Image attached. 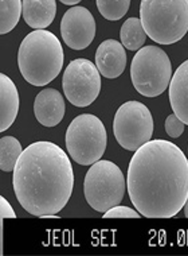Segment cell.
I'll return each instance as SVG.
<instances>
[{
	"label": "cell",
	"instance_id": "1",
	"mask_svg": "<svg viewBox=\"0 0 188 256\" xmlns=\"http://www.w3.org/2000/svg\"><path fill=\"white\" fill-rule=\"evenodd\" d=\"M127 189L141 216H176L188 198L187 156L170 140L147 142L135 151L129 162Z\"/></svg>",
	"mask_w": 188,
	"mask_h": 256
},
{
	"label": "cell",
	"instance_id": "2",
	"mask_svg": "<svg viewBox=\"0 0 188 256\" xmlns=\"http://www.w3.org/2000/svg\"><path fill=\"white\" fill-rule=\"evenodd\" d=\"M12 184L24 210L40 218H55L74 188L70 158L53 142L31 143L13 168Z\"/></svg>",
	"mask_w": 188,
	"mask_h": 256
},
{
	"label": "cell",
	"instance_id": "3",
	"mask_svg": "<svg viewBox=\"0 0 188 256\" xmlns=\"http://www.w3.org/2000/svg\"><path fill=\"white\" fill-rule=\"evenodd\" d=\"M63 61L61 42L47 30H34L23 38L19 46V70L23 78L34 86H44L57 78Z\"/></svg>",
	"mask_w": 188,
	"mask_h": 256
},
{
	"label": "cell",
	"instance_id": "4",
	"mask_svg": "<svg viewBox=\"0 0 188 256\" xmlns=\"http://www.w3.org/2000/svg\"><path fill=\"white\" fill-rule=\"evenodd\" d=\"M140 19L153 42L176 44L188 32V0H141Z\"/></svg>",
	"mask_w": 188,
	"mask_h": 256
},
{
	"label": "cell",
	"instance_id": "5",
	"mask_svg": "<svg viewBox=\"0 0 188 256\" xmlns=\"http://www.w3.org/2000/svg\"><path fill=\"white\" fill-rule=\"evenodd\" d=\"M127 190V182L117 164L100 159L93 164L85 176L83 193L86 202L96 212L105 213L121 204Z\"/></svg>",
	"mask_w": 188,
	"mask_h": 256
},
{
	"label": "cell",
	"instance_id": "6",
	"mask_svg": "<svg viewBox=\"0 0 188 256\" xmlns=\"http://www.w3.org/2000/svg\"><path fill=\"white\" fill-rule=\"evenodd\" d=\"M132 84L145 98H158L172 78V65L168 54L158 46L137 50L131 65Z\"/></svg>",
	"mask_w": 188,
	"mask_h": 256
},
{
	"label": "cell",
	"instance_id": "7",
	"mask_svg": "<svg viewBox=\"0 0 188 256\" xmlns=\"http://www.w3.org/2000/svg\"><path fill=\"white\" fill-rule=\"evenodd\" d=\"M66 148L71 159L81 166L98 162L106 150L108 135L104 123L97 116H77L66 131Z\"/></svg>",
	"mask_w": 188,
	"mask_h": 256
},
{
	"label": "cell",
	"instance_id": "8",
	"mask_svg": "<svg viewBox=\"0 0 188 256\" xmlns=\"http://www.w3.org/2000/svg\"><path fill=\"white\" fill-rule=\"evenodd\" d=\"M113 134L123 148L133 152L137 151L152 138L151 110L140 102H124L114 115Z\"/></svg>",
	"mask_w": 188,
	"mask_h": 256
},
{
	"label": "cell",
	"instance_id": "9",
	"mask_svg": "<svg viewBox=\"0 0 188 256\" xmlns=\"http://www.w3.org/2000/svg\"><path fill=\"white\" fill-rule=\"evenodd\" d=\"M62 88L65 98L74 106H92L101 92V73L96 64L86 58L73 60L65 69Z\"/></svg>",
	"mask_w": 188,
	"mask_h": 256
},
{
	"label": "cell",
	"instance_id": "10",
	"mask_svg": "<svg viewBox=\"0 0 188 256\" xmlns=\"http://www.w3.org/2000/svg\"><path fill=\"white\" fill-rule=\"evenodd\" d=\"M61 36L70 49H86L96 36V20L92 12L82 6L67 10L62 18Z\"/></svg>",
	"mask_w": 188,
	"mask_h": 256
},
{
	"label": "cell",
	"instance_id": "11",
	"mask_svg": "<svg viewBox=\"0 0 188 256\" xmlns=\"http://www.w3.org/2000/svg\"><path fill=\"white\" fill-rule=\"evenodd\" d=\"M96 66L105 78H117L127 66V53L124 44L114 40H106L97 48Z\"/></svg>",
	"mask_w": 188,
	"mask_h": 256
},
{
	"label": "cell",
	"instance_id": "12",
	"mask_svg": "<svg viewBox=\"0 0 188 256\" xmlns=\"http://www.w3.org/2000/svg\"><path fill=\"white\" fill-rule=\"evenodd\" d=\"M65 100L57 89L46 88L34 102V115L44 127H55L65 116Z\"/></svg>",
	"mask_w": 188,
	"mask_h": 256
},
{
	"label": "cell",
	"instance_id": "13",
	"mask_svg": "<svg viewBox=\"0 0 188 256\" xmlns=\"http://www.w3.org/2000/svg\"><path fill=\"white\" fill-rule=\"evenodd\" d=\"M170 102L174 114L188 126V60L172 74L170 82Z\"/></svg>",
	"mask_w": 188,
	"mask_h": 256
},
{
	"label": "cell",
	"instance_id": "14",
	"mask_svg": "<svg viewBox=\"0 0 188 256\" xmlns=\"http://www.w3.org/2000/svg\"><path fill=\"white\" fill-rule=\"evenodd\" d=\"M19 112V92L16 85L4 73L0 74V131L13 124Z\"/></svg>",
	"mask_w": 188,
	"mask_h": 256
},
{
	"label": "cell",
	"instance_id": "15",
	"mask_svg": "<svg viewBox=\"0 0 188 256\" xmlns=\"http://www.w3.org/2000/svg\"><path fill=\"white\" fill-rule=\"evenodd\" d=\"M55 14V0H23V19L31 28L44 30L53 23Z\"/></svg>",
	"mask_w": 188,
	"mask_h": 256
},
{
	"label": "cell",
	"instance_id": "16",
	"mask_svg": "<svg viewBox=\"0 0 188 256\" xmlns=\"http://www.w3.org/2000/svg\"><path fill=\"white\" fill-rule=\"evenodd\" d=\"M147 36H148L143 27L141 19L137 18L127 19L121 27V32H120L121 44H124V48H127L131 52L140 50L144 46Z\"/></svg>",
	"mask_w": 188,
	"mask_h": 256
},
{
	"label": "cell",
	"instance_id": "17",
	"mask_svg": "<svg viewBox=\"0 0 188 256\" xmlns=\"http://www.w3.org/2000/svg\"><path fill=\"white\" fill-rule=\"evenodd\" d=\"M23 14V0H0V34L4 36L18 24Z\"/></svg>",
	"mask_w": 188,
	"mask_h": 256
},
{
	"label": "cell",
	"instance_id": "18",
	"mask_svg": "<svg viewBox=\"0 0 188 256\" xmlns=\"http://www.w3.org/2000/svg\"><path fill=\"white\" fill-rule=\"evenodd\" d=\"M22 152V144L16 138H1L0 139V168L5 172H13Z\"/></svg>",
	"mask_w": 188,
	"mask_h": 256
},
{
	"label": "cell",
	"instance_id": "19",
	"mask_svg": "<svg viewBox=\"0 0 188 256\" xmlns=\"http://www.w3.org/2000/svg\"><path fill=\"white\" fill-rule=\"evenodd\" d=\"M131 0H97V8L106 20H120L127 15Z\"/></svg>",
	"mask_w": 188,
	"mask_h": 256
},
{
	"label": "cell",
	"instance_id": "20",
	"mask_svg": "<svg viewBox=\"0 0 188 256\" xmlns=\"http://www.w3.org/2000/svg\"><path fill=\"white\" fill-rule=\"evenodd\" d=\"M105 218H117V217H131V218H139L141 217V213L137 209H132L125 205H117V206L110 208L109 210L104 213Z\"/></svg>",
	"mask_w": 188,
	"mask_h": 256
},
{
	"label": "cell",
	"instance_id": "21",
	"mask_svg": "<svg viewBox=\"0 0 188 256\" xmlns=\"http://www.w3.org/2000/svg\"><path fill=\"white\" fill-rule=\"evenodd\" d=\"M166 132L168 134V136L174 139L179 138L184 132V123L175 114H172L166 119Z\"/></svg>",
	"mask_w": 188,
	"mask_h": 256
},
{
	"label": "cell",
	"instance_id": "22",
	"mask_svg": "<svg viewBox=\"0 0 188 256\" xmlns=\"http://www.w3.org/2000/svg\"><path fill=\"white\" fill-rule=\"evenodd\" d=\"M0 210H1V218H15L16 217V213L13 212L12 206L3 196L0 197Z\"/></svg>",
	"mask_w": 188,
	"mask_h": 256
},
{
	"label": "cell",
	"instance_id": "23",
	"mask_svg": "<svg viewBox=\"0 0 188 256\" xmlns=\"http://www.w3.org/2000/svg\"><path fill=\"white\" fill-rule=\"evenodd\" d=\"M59 2L66 6H75V4H78L81 0H59Z\"/></svg>",
	"mask_w": 188,
	"mask_h": 256
},
{
	"label": "cell",
	"instance_id": "24",
	"mask_svg": "<svg viewBox=\"0 0 188 256\" xmlns=\"http://www.w3.org/2000/svg\"><path fill=\"white\" fill-rule=\"evenodd\" d=\"M184 216L188 217V198L186 201V205H184Z\"/></svg>",
	"mask_w": 188,
	"mask_h": 256
}]
</instances>
